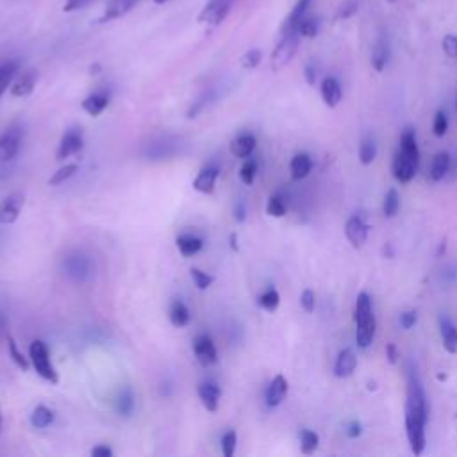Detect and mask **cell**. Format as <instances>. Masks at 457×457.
Masks as SVG:
<instances>
[{
	"label": "cell",
	"mask_w": 457,
	"mask_h": 457,
	"mask_svg": "<svg viewBox=\"0 0 457 457\" xmlns=\"http://www.w3.org/2000/svg\"><path fill=\"white\" fill-rule=\"evenodd\" d=\"M117 409L122 416H129L131 413H133L134 395H133V391H131V388H125V390L120 393V397H118V402H117Z\"/></svg>",
	"instance_id": "cell-36"
},
{
	"label": "cell",
	"mask_w": 457,
	"mask_h": 457,
	"mask_svg": "<svg viewBox=\"0 0 457 457\" xmlns=\"http://www.w3.org/2000/svg\"><path fill=\"white\" fill-rule=\"evenodd\" d=\"M92 0H67V4L63 6V11L72 13V11H79V9L86 8Z\"/></svg>",
	"instance_id": "cell-48"
},
{
	"label": "cell",
	"mask_w": 457,
	"mask_h": 457,
	"mask_svg": "<svg viewBox=\"0 0 457 457\" xmlns=\"http://www.w3.org/2000/svg\"><path fill=\"white\" fill-rule=\"evenodd\" d=\"M22 140H24V133L18 127H11L0 134V163L11 161L18 154Z\"/></svg>",
	"instance_id": "cell-7"
},
{
	"label": "cell",
	"mask_w": 457,
	"mask_h": 457,
	"mask_svg": "<svg viewBox=\"0 0 457 457\" xmlns=\"http://www.w3.org/2000/svg\"><path fill=\"white\" fill-rule=\"evenodd\" d=\"M304 75H306V81H308V84L315 86V83H316V68L313 67V65H308V67H306V72H304Z\"/></svg>",
	"instance_id": "cell-54"
},
{
	"label": "cell",
	"mask_w": 457,
	"mask_h": 457,
	"mask_svg": "<svg viewBox=\"0 0 457 457\" xmlns=\"http://www.w3.org/2000/svg\"><path fill=\"white\" fill-rule=\"evenodd\" d=\"M358 9H359L358 0H347L345 4L340 8V11H338L336 18L338 20H347V18L354 17V15L358 13Z\"/></svg>",
	"instance_id": "cell-45"
},
{
	"label": "cell",
	"mask_w": 457,
	"mask_h": 457,
	"mask_svg": "<svg viewBox=\"0 0 457 457\" xmlns=\"http://www.w3.org/2000/svg\"><path fill=\"white\" fill-rule=\"evenodd\" d=\"M345 234L354 249H361L368 240V225L359 217H352L345 225Z\"/></svg>",
	"instance_id": "cell-11"
},
{
	"label": "cell",
	"mask_w": 457,
	"mask_h": 457,
	"mask_svg": "<svg viewBox=\"0 0 457 457\" xmlns=\"http://www.w3.org/2000/svg\"><path fill=\"white\" fill-rule=\"evenodd\" d=\"M234 0H209L204 9L200 11L199 22L208 25H220L227 18V15L233 9Z\"/></svg>",
	"instance_id": "cell-4"
},
{
	"label": "cell",
	"mask_w": 457,
	"mask_h": 457,
	"mask_svg": "<svg viewBox=\"0 0 457 457\" xmlns=\"http://www.w3.org/2000/svg\"><path fill=\"white\" fill-rule=\"evenodd\" d=\"M168 318H170L174 327L181 329V327H186V325L190 324V320H192V313H190V309H188V306L183 302V300L175 299L172 300L170 309H168Z\"/></svg>",
	"instance_id": "cell-20"
},
{
	"label": "cell",
	"mask_w": 457,
	"mask_h": 457,
	"mask_svg": "<svg viewBox=\"0 0 457 457\" xmlns=\"http://www.w3.org/2000/svg\"><path fill=\"white\" fill-rule=\"evenodd\" d=\"M361 433H363V427L359 422H352V424L347 427V436H349L350 440H356V438H359L361 436Z\"/></svg>",
	"instance_id": "cell-51"
},
{
	"label": "cell",
	"mask_w": 457,
	"mask_h": 457,
	"mask_svg": "<svg viewBox=\"0 0 457 457\" xmlns=\"http://www.w3.org/2000/svg\"><path fill=\"white\" fill-rule=\"evenodd\" d=\"M256 175H258V163L254 161V159H249V161H245V165H243L240 170L241 183L250 186V184L254 183V179H256Z\"/></svg>",
	"instance_id": "cell-40"
},
{
	"label": "cell",
	"mask_w": 457,
	"mask_h": 457,
	"mask_svg": "<svg viewBox=\"0 0 457 457\" xmlns=\"http://www.w3.org/2000/svg\"><path fill=\"white\" fill-rule=\"evenodd\" d=\"M261 59H263L261 50L252 49L249 50L247 54H243V58H241V65H243V68H247V70H254V68H258L259 65H261Z\"/></svg>",
	"instance_id": "cell-43"
},
{
	"label": "cell",
	"mask_w": 457,
	"mask_h": 457,
	"mask_svg": "<svg viewBox=\"0 0 457 457\" xmlns=\"http://www.w3.org/2000/svg\"><path fill=\"white\" fill-rule=\"evenodd\" d=\"M138 2L140 0H109L108 4H106L104 15L100 17V24H108V22L125 17L127 13L133 11V8Z\"/></svg>",
	"instance_id": "cell-12"
},
{
	"label": "cell",
	"mask_w": 457,
	"mask_h": 457,
	"mask_svg": "<svg viewBox=\"0 0 457 457\" xmlns=\"http://www.w3.org/2000/svg\"><path fill=\"white\" fill-rule=\"evenodd\" d=\"M231 249L238 250V236H236V234H233V236H231Z\"/></svg>",
	"instance_id": "cell-55"
},
{
	"label": "cell",
	"mask_w": 457,
	"mask_h": 457,
	"mask_svg": "<svg viewBox=\"0 0 457 457\" xmlns=\"http://www.w3.org/2000/svg\"><path fill=\"white\" fill-rule=\"evenodd\" d=\"M83 131L74 127V129H68L67 133L63 134L61 142H59L58 152H56V159L63 161V159L70 158V156L77 154L83 150Z\"/></svg>",
	"instance_id": "cell-8"
},
{
	"label": "cell",
	"mask_w": 457,
	"mask_h": 457,
	"mask_svg": "<svg viewBox=\"0 0 457 457\" xmlns=\"http://www.w3.org/2000/svg\"><path fill=\"white\" fill-rule=\"evenodd\" d=\"M356 366H358V358H356V354L352 352V350H343V352H340V356H338L336 359V365H334V374H336V377L340 379H345V377H350V375L354 374V370H356Z\"/></svg>",
	"instance_id": "cell-17"
},
{
	"label": "cell",
	"mask_w": 457,
	"mask_h": 457,
	"mask_svg": "<svg viewBox=\"0 0 457 457\" xmlns=\"http://www.w3.org/2000/svg\"><path fill=\"white\" fill-rule=\"evenodd\" d=\"M375 333H377V320H375V316L372 315L368 320H365L363 324H358L356 343H358L361 349H368V347L372 345V341L375 340Z\"/></svg>",
	"instance_id": "cell-18"
},
{
	"label": "cell",
	"mask_w": 457,
	"mask_h": 457,
	"mask_svg": "<svg viewBox=\"0 0 457 457\" xmlns=\"http://www.w3.org/2000/svg\"><path fill=\"white\" fill-rule=\"evenodd\" d=\"M433 131L438 138H443L449 131V118H447L445 111H438L436 117H434Z\"/></svg>",
	"instance_id": "cell-44"
},
{
	"label": "cell",
	"mask_w": 457,
	"mask_h": 457,
	"mask_svg": "<svg viewBox=\"0 0 457 457\" xmlns=\"http://www.w3.org/2000/svg\"><path fill=\"white\" fill-rule=\"evenodd\" d=\"M279 304H281V297H279L277 290L270 288V290H266L261 297H259V306L266 311H275L279 308Z\"/></svg>",
	"instance_id": "cell-37"
},
{
	"label": "cell",
	"mask_w": 457,
	"mask_h": 457,
	"mask_svg": "<svg viewBox=\"0 0 457 457\" xmlns=\"http://www.w3.org/2000/svg\"><path fill=\"white\" fill-rule=\"evenodd\" d=\"M318 31H320V22H318V18L313 17H304L297 27V33L304 38H315Z\"/></svg>",
	"instance_id": "cell-34"
},
{
	"label": "cell",
	"mask_w": 457,
	"mask_h": 457,
	"mask_svg": "<svg viewBox=\"0 0 457 457\" xmlns=\"http://www.w3.org/2000/svg\"><path fill=\"white\" fill-rule=\"evenodd\" d=\"M29 359L31 365H33L34 372L42 379L49 381L50 384H58L59 383V375L56 372L54 365L50 361V354L47 345L42 340H34L29 347Z\"/></svg>",
	"instance_id": "cell-2"
},
{
	"label": "cell",
	"mask_w": 457,
	"mask_h": 457,
	"mask_svg": "<svg viewBox=\"0 0 457 457\" xmlns=\"http://www.w3.org/2000/svg\"><path fill=\"white\" fill-rule=\"evenodd\" d=\"M441 338H443V347L449 354H457V327L447 316H441L440 320Z\"/></svg>",
	"instance_id": "cell-25"
},
{
	"label": "cell",
	"mask_w": 457,
	"mask_h": 457,
	"mask_svg": "<svg viewBox=\"0 0 457 457\" xmlns=\"http://www.w3.org/2000/svg\"><path fill=\"white\" fill-rule=\"evenodd\" d=\"M375 158H377V143L372 138H366L359 145V161L363 165H372Z\"/></svg>",
	"instance_id": "cell-32"
},
{
	"label": "cell",
	"mask_w": 457,
	"mask_h": 457,
	"mask_svg": "<svg viewBox=\"0 0 457 457\" xmlns=\"http://www.w3.org/2000/svg\"><path fill=\"white\" fill-rule=\"evenodd\" d=\"M0 427H2V413H0Z\"/></svg>",
	"instance_id": "cell-57"
},
{
	"label": "cell",
	"mask_w": 457,
	"mask_h": 457,
	"mask_svg": "<svg viewBox=\"0 0 457 457\" xmlns=\"http://www.w3.org/2000/svg\"><path fill=\"white\" fill-rule=\"evenodd\" d=\"M92 456L93 457H111L113 450L109 449V447H106V445H99V447H95V449L92 450Z\"/></svg>",
	"instance_id": "cell-52"
},
{
	"label": "cell",
	"mask_w": 457,
	"mask_h": 457,
	"mask_svg": "<svg viewBox=\"0 0 457 457\" xmlns=\"http://www.w3.org/2000/svg\"><path fill=\"white\" fill-rule=\"evenodd\" d=\"M386 358H388V361L391 363V365H397V363H399L400 352H399V349L393 345V343H388V345H386Z\"/></svg>",
	"instance_id": "cell-50"
},
{
	"label": "cell",
	"mask_w": 457,
	"mask_h": 457,
	"mask_svg": "<svg viewBox=\"0 0 457 457\" xmlns=\"http://www.w3.org/2000/svg\"><path fill=\"white\" fill-rule=\"evenodd\" d=\"M416 324V313L415 311H406L400 315V325L404 329H411Z\"/></svg>",
	"instance_id": "cell-49"
},
{
	"label": "cell",
	"mask_w": 457,
	"mask_h": 457,
	"mask_svg": "<svg viewBox=\"0 0 457 457\" xmlns=\"http://www.w3.org/2000/svg\"><path fill=\"white\" fill-rule=\"evenodd\" d=\"M311 168H313V161L308 154H297L290 163V170L293 181L306 179L309 175V172H311Z\"/></svg>",
	"instance_id": "cell-26"
},
{
	"label": "cell",
	"mask_w": 457,
	"mask_h": 457,
	"mask_svg": "<svg viewBox=\"0 0 457 457\" xmlns=\"http://www.w3.org/2000/svg\"><path fill=\"white\" fill-rule=\"evenodd\" d=\"M245 213H247L245 202H243V200H240V202L236 204V208H234V218H236L238 222H243V220H245Z\"/></svg>",
	"instance_id": "cell-53"
},
{
	"label": "cell",
	"mask_w": 457,
	"mask_h": 457,
	"mask_svg": "<svg viewBox=\"0 0 457 457\" xmlns=\"http://www.w3.org/2000/svg\"><path fill=\"white\" fill-rule=\"evenodd\" d=\"M441 45H443V52H445L450 59L457 58V36L447 34V36L443 38V43H441Z\"/></svg>",
	"instance_id": "cell-47"
},
{
	"label": "cell",
	"mask_w": 457,
	"mask_h": 457,
	"mask_svg": "<svg viewBox=\"0 0 457 457\" xmlns=\"http://www.w3.org/2000/svg\"><path fill=\"white\" fill-rule=\"evenodd\" d=\"M197 393H199V399L202 402L206 409L209 413H215L218 409V404H220V386L217 383H213V381H204V383H200L199 388H197Z\"/></svg>",
	"instance_id": "cell-10"
},
{
	"label": "cell",
	"mask_w": 457,
	"mask_h": 457,
	"mask_svg": "<svg viewBox=\"0 0 457 457\" xmlns=\"http://www.w3.org/2000/svg\"><path fill=\"white\" fill-rule=\"evenodd\" d=\"M341 97H343V92H341V84L338 83V79H334V77L324 79V83H322V99H324L325 104L329 108H336L341 102Z\"/></svg>",
	"instance_id": "cell-23"
},
{
	"label": "cell",
	"mask_w": 457,
	"mask_h": 457,
	"mask_svg": "<svg viewBox=\"0 0 457 457\" xmlns=\"http://www.w3.org/2000/svg\"><path fill=\"white\" fill-rule=\"evenodd\" d=\"M300 34L299 33H288L283 34L281 42L277 43L275 50L272 52V68L275 72L283 70L291 59L295 58L297 50H299Z\"/></svg>",
	"instance_id": "cell-3"
},
{
	"label": "cell",
	"mask_w": 457,
	"mask_h": 457,
	"mask_svg": "<svg viewBox=\"0 0 457 457\" xmlns=\"http://www.w3.org/2000/svg\"><path fill=\"white\" fill-rule=\"evenodd\" d=\"M309 6H311V0H299L295 8L291 9V13L288 15L286 20H284L283 27H281V34L297 33V27H299L300 20H302L304 17H308Z\"/></svg>",
	"instance_id": "cell-14"
},
{
	"label": "cell",
	"mask_w": 457,
	"mask_h": 457,
	"mask_svg": "<svg viewBox=\"0 0 457 457\" xmlns=\"http://www.w3.org/2000/svg\"><path fill=\"white\" fill-rule=\"evenodd\" d=\"M418 163H420V159L411 158V156H408L400 149H397L395 159H393V175H395V179L404 184L411 183L415 179L416 170H418Z\"/></svg>",
	"instance_id": "cell-5"
},
{
	"label": "cell",
	"mask_w": 457,
	"mask_h": 457,
	"mask_svg": "<svg viewBox=\"0 0 457 457\" xmlns=\"http://www.w3.org/2000/svg\"><path fill=\"white\" fill-rule=\"evenodd\" d=\"M8 350H9V356H11L13 361L17 363V365L20 366L22 370H24V372L29 370V361H27V358H25L24 354L18 350L17 341H15V338H11V336L8 338Z\"/></svg>",
	"instance_id": "cell-38"
},
{
	"label": "cell",
	"mask_w": 457,
	"mask_h": 457,
	"mask_svg": "<svg viewBox=\"0 0 457 457\" xmlns=\"http://www.w3.org/2000/svg\"><path fill=\"white\" fill-rule=\"evenodd\" d=\"M25 195L22 192H15L11 195L6 197L0 204V224L11 225L18 220L20 211L24 208Z\"/></svg>",
	"instance_id": "cell-9"
},
{
	"label": "cell",
	"mask_w": 457,
	"mask_h": 457,
	"mask_svg": "<svg viewBox=\"0 0 457 457\" xmlns=\"http://www.w3.org/2000/svg\"><path fill=\"white\" fill-rule=\"evenodd\" d=\"M318 443H320V438L318 434L309 431V429H302L300 431V450L302 454H315L318 449Z\"/></svg>",
	"instance_id": "cell-31"
},
{
	"label": "cell",
	"mask_w": 457,
	"mask_h": 457,
	"mask_svg": "<svg viewBox=\"0 0 457 457\" xmlns=\"http://www.w3.org/2000/svg\"><path fill=\"white\" fill-rule=\"evenodd\" d=\"M156 4H167V2H170V0H154Z\"/></svg>",
	"instance_id": "cell-56"
},
{
	"label": "cell",
	"mask_w": 457,
	"mask_h": 457,
	"mask_svg": "<svg viewBox=\"0 0 457 457\" xmlns=\"http://www.w3.org/2000/svg\"><path fill=\"white\" fill-rule=\"evenodd\" d=\"M400 209V195L397 190H390V192L386 193V197H384V206H383V211H384V217L386 218H393L399 213Z\"/></svg>",
	"instance_id": "cell-33"
},
{
	"label": "cell",
	"mask_w": 457,
	"mask_h": 457,
	"mask_svg": "<svg viewBox=\"0 0 457 457\" xmlns=\"http://www.w3.org/2000/svg\"><path fill=\"white\" fill-rule=\"evenodd\" d=\"M450 156L447 152H440V154L434 156L433 159V167H431V179L433 181H441L443 177H447L450 170Z\"/></svg>",
	"instance_id": "cell-28"
},
{
	"label": "cell",
	"mask_w": 457,
	"mask_h": 457,
	"mask_svg": "<svg viewBox=\"0 0 457 457\" xmlns=\"http://www.w3.org/2000/svg\"><path fill=\"white\" fill-rule=\"evenodd\" d=\"M79 167L77 165H65L63 168H59L58 172H54V175L49 179V186H59V184L67 183L70 177H74L77 174Z\"/></svg>",
	"instance_id": "cell-35"
},
{
	"label": "cell",
	"mask_w": 457,
	"mask_h": 457,
	"mask_svg": "<svg viewBox=\"0 0 457 457\" xmlns=\"http://www.w3.org/2000/svg\"><path fill=\"white\" fill-rule=\"evenodd\" d=\"M300 306L306 313H313L316 308V297L313 290H304L300 295Z\"/></svg>",
	"instance_id": "cell-46"
},
{
	"label": "cell",
	"mask_w": 457,
	"mask_h": 457,
	"mask_svg": "<svg viewBox=\"0 0 457 457\" xmlns=\"http://www.w3.org/2000/svg\"><path fill=\"white\" fill-rule=\"evenodd\" d=\"M18 72V63L17 61H8L4 65H0V97L4 95L9 84L13 83L15 75Z\"/></svg>",
	"instance_id": "cell-30"
},
{
	"label": "cell",
	"mask_w": 457,
	"mask_h": 457,
	"mask_svg": "<svg viewBox=\"0 0 457 457\" xmlns=\"http://www.w3.org/2000/svg\"><path fill=\"white\" fill-rule=\"evenodd\" d=\"M372 315H374V311H372L370 297L366 295V293H361V295L358 297V300H356V306H354V322H356V325L363 324V322L368 320Z\"/></svg>",
	"instance_id": "cell-27"
},
{
	"label": "cell",
	"mask_w": 457,
	"mask_h": 457,
	"mask_svg": "<svg viewBox=\"0 0 457 457\" xmlns=\"http://www.w3.org/2000/svg\"><path fill=\"white\" fill-rule=\"evenodd\" d=\"M190 272H192L193 283H195V286L199 288L200 291L208 290V288L213 284V281H215V277H213V275L206 274V272H202L200 268H192Z\"/></svg>",
	"instance_id": "cell-42"
},
{
	"label": "cell",
	"mask_w": 457,
	"mask_h": 457,
	"mask_svg": "<svg viewBox=\"0 0 457 457\" xmlns=\"http://www.w3.org/2000/svg\"><path fill=\"white\" fill-rule=\"evenodd\" d=\"M218 175H220L218 167L202 168L200 174L197 175V179L193 181V190L199 193H204V195H211V193L215 192V184H217Z\"/></svg>",
	"instance_id": "cell-13"
},
{
	"label": "cell",
	"mask_w": 457,
	"mask_h": 457,
	"mask_svg": "<svg viewBox=\"0 0 457 457\" xmlns=\"http://www.w3.org/2000/svg\"><path fill=\"white\" fill-rule=\"evenodd\" d=\"M390 43H388L386 38H379L377 43L374 47V52H372V65L377 72H383L388 67V61H390Z\"/></svg>",
	"instance_id": "cell-24"
},
{
	"label": "cell",
	"mask_w": 457,
	"mask_h": 457,
	"mask_svg": "<svg viewBox=\"0 0 457 457\" xmlns=\"http://www.w3.org/2000/svg\"><path fill=\"white\" fill-rule=\"evenodd\" d=\"M425 424H427V399L422 381L415 370L408 375V404H406V433L415 456L425 450Z\"/></svg>",
	"instance_id": "cell-1"
},
{
	"label": "cell",
	"mask_w": 457,
	"mask_h": 457,
	"mask_svg": "<svg viewBox=\"0 0 457 457\" xmlns=\"http://www.w3.org/2000/svg\"><path fill=\"white\" fill-rule=\"evenodd\" d=\"M54 422V411L47 406H38L31 415V424L34 429H47Z\"/></svg>",
	"instance_id": "cell-29"
},
{
	"label": "cell",
	"mask_w": 457,
	"mask_h": 457,
	"mask_svg": "<svg viewBox=\"0 0 457 457\" xmlns=\"http://www.w3.org/2000/svg\"><path fill=\"white\" fill-rule=\"evenodd\" d=\"M388 2H397V0H388Z\"/></svg>",
	"instance_id": "cell-58"
},
{
	"label": "cell",
	"mask_w": 457,
	"mask_h": 457,
	"mask_svg": "<svg viewBox=\"0 0 457 457\" xmlns=\"http://www.w3.org/2000/svg\"><path fill=\"white\" fill-rule=\"evenodd\" d=\"M175 245L179 249V252L183 254L184 258H192L195 254H199L204 247V240L195 234H181L177 240H175Z\"/></svg>",
	"instance_id": "cell-19"
},
{
	"label": "cell",
	"mask_w": 457,
	"mask_h": 457,
	"mask_svg": "<svg viewBox=\"0 0 457 457\" xmlns=\"http://www.w3.org/2000/svg\"><path fill=\"white\" fill-rule=\"evenodd\" d=\"M236 443H238V434L236 431H227L222 436V452L225 457H233L236 452Z\"/></svg>",
	"instance_id": "cell-41"
},
{
	"label": "cell",
	"mask_w": 457,
	"mask_h": 457,
	"mask_svg": "<svg viewBox=\"0 0 457 457\" xmlns=\"http://www.w3.org/2000/svg\"><path fill=\"white\" fill-rule=\"evenodd\" d=\"M258 142H256V136L252 134H240L238 138H234L233 143H231V154L234 158L247 159L254 152Z\"/></svg>",
	"instance_id": "cell-16"
},
{
	"label": "cell",
	"mask_w": 457,
	"mask_h": 457,
	"mask_svg": "<svg viewBox=\"0 0 457 457\" xmlns=\"http://www.w3.org/2000/svg\"><path fill=\"white\" fill-rule=\"evenodd\" d=\"M109 106V95L106 92H97L88 95L83 100V109L90 117H99L104 113V109Z\"/></svg>",
	"instance_id": "cell-21"
},
{
	"label": "cell",
	"mask_w": 457,
	"mask_h": 457,
	"mask_svg": "<svg viewBox=\"0 0 457 457\" xmlns=\"http://www.w3.org/2000/svg\"><path fill=\"white\" fill-rule=\"evenodd\" d=\"M38 75L34 70H27L18 77L11 86V95L13 97H27L34 92V86H36Z\"/></svg>",
	"instance_id": "cell-22"
},
{
	"label": "cell",
	"mask_w": 457,
	"mask_h": 457,
	"mask_svg": "<svg viewBox=\"0 0 457 457\" xmlns=\"http://www.w3.org/2000/svg\"><path fill=\"white\" fill-rule=\"evenodd\" d=\"M288 395V381L284 375H277L270 383L268 390H266V404L270 408H277L283 404V400Z\"/></svg>",
	"instance_id": "cell-15"
},
{
	"label": "cell",
	"mask_w": 457,
	"mask_h": 457,
	"mask_svg": "<svg viewBox=\"0 0 457 457\" xmlns=\"http://www.w3.org/2000/svg\"><path fill=\"white\" fill-rule=\"evenodd\" d=\"M266 213L274 218H283L286 215V204H284L283 197L274 195L268 200V206H266Z\"/></svg>",
	"instance_id": "cell-39"
},
{
	"label": "cell",
	"mask_w": 457,
	"mask_h": 457,
	"mask_svg": "<svg viewBox=\"0 0 457 457\" xmlns=\"http://www.w3.org/2000/svg\"><path fill=\"white\" fill-rule=\"evenodd\" d=\"M193 352H195V358L199 361L200 366H213L218 361V352L217 347L213 343L211 336L209 334H199L193 341Z\"/></svg>",
	"instance_id": "cell-6"
}]
</instances>
